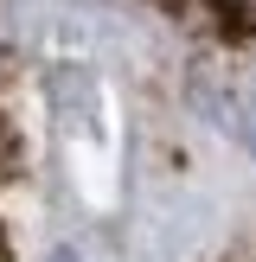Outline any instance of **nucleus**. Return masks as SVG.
Returning a JSON list of instances; mask_svg holds the SVG:
<instances>
[{"label": "nucleus", "mask_w": 256, "mask_h": 262, "mask_svg": "<svg viewBox=\"0 0 256 262\" xmlns=\"http://www.w3.org/2000/svg\"><path fill=\"white\" fill-rule=\"evenodd\" d=\"M192 96H199V109L211 115L230 141H243V147L256 154V77H243V71H205L199 83H192Z\"/></svg>", "instance_id": "f257e3e1"}, {"label": "nucleus", "mask_w": 256, "mask_h": 262, "mask_svg": "<svg viewBox=\"0 0 256 262\" xmlns=\"http://www.w3.org/2000/svg\"><path fill=\"white\" fill-rule=\"evenodd\" d=\"M0 262H7V250H0Z\"/></svg>", "instance_id": "39448f33"}, {"label": "nucleus", "mask_w": 256, "mask_h": 262, "mask_svg": "<svg viewBox=\"0 0 256 262\" xmlns=\"http://www.w3.org/2000/svg\"><path fill=\"white\" fill-rule=\"evenodd\" d=\"M211 13L230 26V32H243V38H256V0H211Z\"/></svg>", "instance_id": "f03ea898"}, {"label": "nucleus", "mask_w": 256, "mask_h": 262, "mask_svg": "<svg viewBox=\"0 0 256 262\" xmlns=\"http://www.w3.org/2000/svg\"><path fill=\"white\" fill-rule=\"evenodd\" d=\"M13 154H19V141H13V122H7V115H0V173H7V166H13Z\"/></svg>", "instance_id": "7ed1b4c3"}, {"label": "nucleus", "mask_w": 256, "mask_h": 262, "mask_svg": "<svg viewBox=\"0 0 256 262\" xmlns=\"http://www.w3.org/2000/svg\"><path fill=\"white\" fill-rule=\"evenodd\" d=\"M51 262H77V256H71V250H58V256H51Z\"/></svg>", "instance_id": "20e7f679"}]
</instances>
